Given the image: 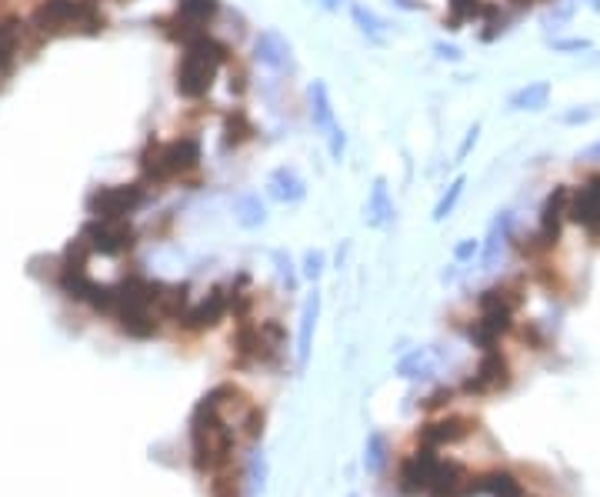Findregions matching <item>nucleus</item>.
Listing matches in <instances>:
<instances>
[{
    "instance_id": "f257e3e1",
    "label": "nucleus",
    "mask_w": 600,
    "mask_h": 497,
    "mask_svg": "<svg viewBox=\"0 0 600 497\" xmlns=\"http://www.w3.org/2000/svg\"><path fill=\"white\" fill-rule=\"evenodd\" d=\"M190 464H194L197 474H220L230 471L234 464V444H237V431L230 427V421L220 414V407L214 404V397L204 394L197 401V407L190 411Z\"/></svg>"
},
{
    "instance_id": "f03ea898",
    "label": "nucleus",
    "mask_w": 600,
    "mask_h": 497,
    "mask_svg": "<svg viewBox=\"0 0 600 497\" xmlns=\"http://www.w3.org/2000/svg\"><path fill=\"white\" fill-rule=\"evenodd\" d=\"M234 61V51H230L227 41H220L214 34H200L197 41H190L184 47L174 71V87L184 101H204L214 87L217 74Z\"/></svg>"
},
{
    "instance_id": "7ed1b4c3",
    "label": "nucleus",
    "mask_w": 600,
    "mask_h": 497,
    "mask_svg": "<svg viewBox=\"0 0 600 497\" xmlns=\"http://www.w3.org/2000/svg\"><path fill=\"white\" fill-rule=\"evenodd\" d=\"M30 27L40 37H97L104 34L107 14L100 0H40L30 14Z\"/></svg>"
},
{
    "instance_id": "20e7f679",
    "label": "nucleus",
    "mask_w": 600,
    "mask_h": 497,
    "mask_svg": "<svg viewBox=\"0 0 600 497\" xmlns=\"http://www.w3.org/2000/svg\"><path fill=\"white\" fill-rule=\"evenodd\" d=\"M204 161V147L197 137H174V141H147L140 151V181L144 184H174L194 174Z\"/></svg>"
},
{
    "instance_id": "39448f33",
    "label": "nucleus",
    "mask_w": 600,
    "mask_h": 497,
    "mask_svg": "<svg viewBox=\"0 0 600 497\" xmlns=\"http://www.w3.org/2000/svg\"><path fill=\"white\" fill-rule=\"evenodd\" d=\"M224 14V4L220 0H177L174 14L160 17L157 31L174 41L180 47H187L190 41H197L200 34H210V24Z\"/></svg>"
},
{
    "instance_id": "423d86ee",
    "label": "nucleus",
    "mask_w": 600,
    "mask_h": 497,
    "mask_svg": "<svg viewBox=\"0 0 600 497\" xmlns=\"http://www.w3.org/2000/svg\"><path fill=\"white\" fill-rule=\"evenodd\" d=\"M570 187L567 184H557L554 191L544 197L540 204V221H537V231L530 237H520L517 241V251L524 257H537V254H547L554 251L560 234H564V221H570Z\"/></svg>"
},
{
    "instance_id": "0eeeda50",
    "label": "nucleus",
    "mask_w": 600,
    "mask_h": 497,
    "mask_svg": "<svg viewBox=\"0 0 600 497\" xmlns=\"http://www.w3.org/2000/svg\"><path fill=\"white\" fill-rule=\"evenodd\" d=\"M144 204H147V184L144 181L104 184L87 197L90 217H100V221H127V217L137 214Z\"/></svg>"
},
{
    "instance_id": "6e6552de",
    "label": "nucleus",
    "mask_w": 600,
    "mask_h": 497,
    "mask_svg": "<svg viewBox=\"0 0 600 497\" xmlns=\"http://www.w3.org/2000/svg\"><path fill=\"white\" fill-rule=\"evenodd\" d=\"M80 237L87 241L90 251L104 254V257L130 254L137 244V231L127 221H100V217H90L84 224V231H80Z\"/></svg>"
},
{
    "instance_id": "1a4fd4ad",
    "label": "nucleus",
    "mask_w": 600,
    "mask_h": 497,
    "mask_svg": "<svg viewBox=\"0 0 600 497\" xmlns=\"http://www.w3.org/2000/svg\"><path fill=\"white\" fill-rule=\"evenodd\" d=\"M230 301H234V287H230V284L210 287L200 301H194L184 314H180L177 324L184 327V331H190V334L210 331V327H217L230 314Z\"/></svg>"
},
{
    "instance_id": "9d476101",
    "label": "nucleus",
    "mask_w": 600,
    "mask_h": 497,
    "mask_svg": "<svg viewBox=\"0 0 600 497\" xmlns=\"http://www.w3.org/2000/svg\"><path fill=\"white\" fill-rule=\"evenodd\" d=\"M510 381H514V371H510V361L500 354V347H490L484 351V357L477 361L474 374L464 381V394L470 397H490V394H500L507 391Z\"/></svg>"
},
{
    "instance_id": "9b49d317",
    "label": "nucleus",
    "mask_w": 600,
    "mask_h": 497,
    "mask_svg": "<svg viewBox=\"0 0 600 497\" xmlns=\"http://www.w3.org/2000/svg\"><path fill=\"white\" fill-rule=\"evenodd\" d=\"M437 467H440V457H437V451H430V447H420V451L407 454L397 467V491L404 497L430 494Z\"/></svg>"
},
{
    "instance_id": "f8f14e48",
    "label": "nucleus",
    "mask_w": 600,
    "mask_h": 497,
    "mask_svg": "<svg viewBox=\"0 0 600 497\" xmlns=\"http://www.w3.org/2000/svg\"><path fill=\"white\" fill-rule=\"evenodd\" d=\"M254 61L277 77H294V71H297L294 44H290L280 31H274V27H267V31H260L254 37Z\"/></svg>"
},
{
    "instance_id": "ddd939ff",
    "label": "nucleus",
    "mask_w": 600,
    "mask_h": 497,
    "mask_svg": "<svg viewBox=\"0 0 600 497\" xmlns=\"http://www.w3.org/2000/svg\"><path fill=\"white\" fill-rule=\"evenodd\" d=\"M477 421L467 414H444V417H434L427 421L424 427L417 431V441L420 447H430V451H440V447H454L460 441H467L474 434Z\"/></svg>"
},
{
    "instance_id": "4468645a",
    "label": "nucleus",
    "mask_w": 600,
    "mask_h": 497,
    "mask_svg": "<svg viewBox=\"0 0 600 497\" xmlns=\"http://www.w3.org/2000/svg\"><path fill=\"white\" fill-rule=\"evenodd\" d=\"M570 221L580 224L584 231L600 241V174L587 177L584 184L570 191Z\"/></svg>"
},
{
    "instance_id": "2eb2a0df",
    "label": "nucleus",
    "mask_w": 600,
    "mask_h": 497,
    "mask_svg": "<svg viewBox=\"0 0 600 497\" xmlns=\"http://www.w3.org/2000/svg\"><path fill=\"white\" fill-rule=\"evenodd\" d=\"M514 221L517 217L510 207H504V211H497L494 217H490L487 237H484V244H480V271H494V267L500 264L507 244L514 241Z\"/></svg>"
},
{
    "instance_id": "dca6fc26",
    "label": "nucleus",
    "mask_w": 600,
    "mask_h": 497,
    "mask_svg": "<svg viewBox=\"0 0 600 497\" xmlns=\"http://www.w3.org/2000/svg\"><path fill=\"white\" fill-rule=\"evenodd\" d=\"M267 197L274 204L294 207L307 197V177L294 164H280L267 174Z\"/></svg>"
},
{
    "instance_id": "f3484780",
    "label": "nucleus",
    "mask_w": 600,
    "mask_h": 497,
    "mask_svg": "<svg viewBox=\"0 0 600 497\" xmlns=\"http://www.w3.org/2000/svg\"><path fill=\"white\" fill-rule=\"evenodd\" d=\"M230 354H234L237 367L267 364L264 341H260V321H254V317L237 321V331H234V337H230Z\"/></svg>"
},
{
    "instance_id": "a211bd4d",
    "label": "nucleus",
    "mask_w": 600,
    "mask_h": 497,
    "mask_svg": "<svg viewBox=\"0 0 600 497\" xmlns=\"http://www.w3.org/2000/svg\"><path fill=\"white\" fill-rule=\"evenodd\" d=\"M474 474L467 471L460 461H440L434 487H430L427 497H474Z\"/></svg>"
},
{
    "instance_id": "6ab92c4d",
    "label": "nucleus",
    "mask_w": 600,
    "mask_h": 497,
    "mask_svg": "<svg viewBox=\"0 0 600 497\" xmlns=\"http://www.w3.org/2000/svg\"><path fill=\"white\" fill-rule=\"evenodd\" d=\"M257 141V124L244 107H234V111L224 114V124H220V151H240L244 144Z\"/></svg>"
},
{
    "instance_id": "aec40b11",
    "label": "nucleus",
    "mask_w": 600,
    "mask_h": 497,
    "mask_svg": "<svg viewBox=\"0 0 600 497\" xmlns=\"http://www.w3.org/2000/svg\"><path fill=\"white\" fill-rule=\"evenodd\" d=\"M394 217H397V211H394V197H390L387 177H374L367 204H364V221H367V227H374V231H384V227L394 224Z\"/></svg>"
},
{
    "instance_id": "412c9836",
    "label": "nucleus",
    "mask_w": 600,
    "mask_h": 497,
    "mask_svg": "<svg viewBox=\"0 0 600 497\" xmlns=\"http://www.w3.org/2000/svg\"><path fill=\"white\" fill-rule=\"evenodd\" d=\"M317 317H320V294H307L304 307H300V324H297V374L307 371L310 364V351H314V331H317Z\"/></svg>"
},
{
    "instance_id": "4be33fe9",
    "label": "nucleus",
    "mask_w": 600,
    "mask_h": 497,
    "mask_svg": "<svg viewBox=\"0 0 600 497\" xmlns=\"http://www.w3.org/2000/svg\"><path fill=\"white\" fill-rule=\"evenodd\" d=\"M307 117L317 134H330L337 127L334 101H330V87L324 81H314L307 87Z\"/></svg>"
},
{
    "instance_id": "5701e85b",
    "label": "nucleus",
    "mask_w": 600,
    "mask_h": 497,
    "mask_svg": "<svg viewBox=\"0 0 600 497\" xmlns=\"http://www.w3.org/2000/svg\"><path fill=\"white\" fill-rule=\"evenodd\" d=\"M524 307V287L520 284H494L477 297V311H494V314H510L514 317Z\"/></svg>"
},
{
    "instance_id": "b1692460",
    "label": "nucleus",
    "mask_w": 600,
    "mask_h": 497,
    "mask_svg": "<svg viewBox=\"0 0 600 497\" xmlns=\"http://www.w3.org/2000/svg\"><path fill=\"white\" fill-rule=\"evenodd\" d=\"M550 94H554L550 81H530L507 97V111L510 114H537L550 104Z\"/></svg>"
},
{
    "instance_id": "393cba45",
    "label": "nucleus",
    "mask_w": 600,
    "mask_h": 497,
    "mask_svg": "<svg viewBox=\"0 0 600 497\" xmlns=\"http://www.w3.org/2000/svg\"><path fill=\"white\" fill-rule=\"evenodd\" d=\"M350 21L360 34L367 37L370 44H387V34H390V24L380 17L374 7L367 4H357V0H350Z\"/></svg>"
},
{
    "instance_id": "a878e982",
    "label": "nucleus",
    "mask_w": 600,
    "mask_h": 497,
    "mask_svg": "<svg viewBox=\"0 0 600 497\" xmlns=\"http://www.w3.org/2000/svg\"><path fill=\"white\" fill-rule=\"evenodd\" d=\"M234 221H237V227H244V231H260V227L267 224L264 197L254 194V191L237 194L234 197Z\"/></svg>"
},
{
    "instance_id": "bb28decb",
    "label": "nucleus",
    "mask_w": 600,
    "mask_h": 497,
    "mask_svg": "<svg viewBox=\"0 0 600 497\" xmlns=\"http://www.w3.org/2000/svg\"><path fill=\"white\" fill-rule=\"evenodd\" d=\"M20 44H24V24L17 17H0V74L17 64Z\"/></svg>"
},
{
    "instance_id": "cd10ccee",
    "label": "nucleus",
    "mask_w": 600,
    "mask_h": 497,
    "mask_svg": "<svg viewBox=\"0 0 600 497\" xmlns=\"http://www.w3.org/2000/svg\"><path fill=\"white\" fill-rule=\"evenodd\" d=\"M397 374L404 377V381H424V377L434 374V361H430V351L427 347H417V351L404 354L397 361Z\"/></svg>"
},
{
    "instance_id": "c85d7f7f",
    "label": "nucleus",
    "mask_w": 600,
    "mask_h": 497,
    "mask_svg": "<svg viewBox=\"0 0 600 497\" xmlns=\"http://www.w3.org/2000/svg\"><path fill=\"white\" fill-rule=\"evenodd\" d=\"M260 341H264V354H267V364L277 361L287 347V327L277 321V317H264L260 321Z\"/></svg>"
},
{
    "instance_id": "c756f323",
    "label": "nucleus",
    "mask_w": 600,
    "mask_h": 497,
    "mask_svg": "<svg viewBox=\"0 0 600 497\" xmlns=\"http://www.w3.org/2000/svg\"><path fill=\"white\" fill-rule=\"evenodd\" d=\"M387 461H390L387 437L380 434V431H370L367 434V444H364V471L367 474H384Z\"/></svg>"
},
{
    "instance_id": "7c9ffc66",
    "label": "nucleus",
    "mask_w": 600,
    "mask_h": 497,
    "mask_svg": "<svg viewBox=\"0 0 600 497\" xmlns=\"http://www.w3.org/2000/svg\"><path fill=\"white\" fill-rule=\"evenodd\" d=\"M464 187H467V177H464V174H457L454 181L447 184V191L440 194V201H437V207H434V221H437V224H444L447 217L457 211L460 197H464Z\"/></svg>"
},
{
    "instance_id": "2f4dec72",
    "label": "nucleus",
    "mask_w": 600,
    "mask_h": 497,
    "mask_svg": "<svg viewBox=\"0 0 600 497\" xmlns=\"http://www.w3.org/2000/svg\"><path fill=\"white\" fill-rule=\"evenodd\" d=\"M270 264H274V274H277L280 287H284L287 294H294L300 287V274H297L294 261H290V254L280 251V247H274V251H270Z\"/></svg>"
},
{
    "instance_id": "473e14b6",
    "label": "nucleus",
    "mask_w": 600,
    "mask_h": 497,
    "mask_svg": "<svg viewBox=\"0 0 600 497\" xmlns=\"http://www.w3.org/2000/svg\"><path fill=\"white\" fill-rule=\"evenodd\" d=\"M447 31H460L467 21H474L484 11V0H447Z\"/></svg>"
},
{
    "instance_id": "72a5a7b5",
    "label": "nucleus",
    "mask_w": 600,
    "mask_h": 497,
    "mask_svg": "<svg viewBox=\"0 0 600 497\" xmlns=\"http://www.w3.org/2000/svg\"><path fill=\"white\" fill-rule=\"evenodd\" d=\"M574 14H577L574 0H554V4L540 14V27H544V31H560V27H564Z\"/></svg>"
},
{
    "instance_id": "f704fd0d",
    "label": "nucleus",
    "mask_w": 600,
    "mask_h": 497,
    "mask_svg": "<svg viewBox=\"0 0 600 497\" xmlns=\"http://www.w3.org/2000/svg\"><path fill=\"white\" fill-rule=\"evenodd\" d=\"M550 51L554 54H587L594 51V44L587 41V37H550Z\"/></svg>"
},
{
    "instance_id": "c9c22d12",
    "label": "nucleus",
    "mask_w": 600,
    "mask_h": 497,
    "mask_svg": "<svg viewBox=\"0 0 600 497\" xmlns=\"http://www.w3.org/2000/svg\"><path fill=\"white\" fill-rule=\"evenodd\" d=\"M324 271H327V254L324 251H307L304 254V267H300V274L307 277V281H320L324 277Z\"/></svg>"
},
{
    "instance_id": "e433bc0d",
    "label": "nucleus",
    "mask_w": 600,
    "mask_h": 497,
    "mask_svg": "<svg viewBox=\"0 0 600 497\" xmlns=\"http://www.w3.org/2000/svg\"><path fill=\"white\" fill-rule=\"evenodd\" d=\"M594 117H597L594 104H574L570 111L560 114V124H564V127H580V124H590Z\"/></svg>"
},
{
    "instance_id": "4c0bfd02",
    "label": "nucleus",
    "mask_w": 600,
    "mask_h": 497,
    "mask_svg": "<svg viewBox=\"0 0 600 497\" xmlns=\"http://www.w3.org/2000/svg\"><path fill=\"white\" fill-rule=\"evenodd\" d=\"M327 137V154H330V161L334 164H340L344 161V154H347V134H344V127H334L330 134H324Z\"/></svg>"
},
{
    "instance_id": "58836bf2",
    "label": "nucleus",
    "mask_w": 600,
    "mask_h": 497,
    "mask_svg": "<svg viewBox=\"0 0 600 497\" xmlns=\"http://www.w3.org/2000/svg\"><path fill=\"white\" fill-rule=\"evenodd\" d=\"M474 257H480V241H477V237H464V241L454 244V261L457 264H470Z\"/></svg>"
},
{
    "instance_id": "ea45409f",
    "label": "nucleus",
    "mask_w": 600,
    "mask_h": 497,
    "mask_svg": "<svg viewBox=\"0 0 600 497\" xmlns=\"http://www.w3.org/2000/svg\"><path fill=\"white\" fill-rule=\"evenodd\" d=\"M477 141H480V124H470L467 134H464V141H460L457 154H454V164H464L467 157H470V151L477 147Z\"/></svg>"
},
{
    "instance_id": "a19ab883",
    "label": "nucleus",
    "mask_w": 600,
    "mask_h": 497,
    "mask_svg": "<svg viewBox=\"0 0 600 497\" xmlns=\"http://www.w3.org/2000/svg\"><path fill=\"white\" fill-rule=\"evenodd\" d=\"M434 57H437V61H444V64H460V61H464V51H460L457 44L437 41L434 44Z\"/></svg>"
},
{
    "instance_id": "79ce46f5",
    "label": "nucleus",
    "mask_w": 600,
    "mask_h": 497,
    "mask_svg": "<svg viewBox=\"0 0 600 497\" xmlns=\"http://www.w3.org/2000/svg\"><path fill=\"white\" fill-rule=\"evenodd\" d=\"M520 337H524V344H534V351H544V347H547V337H544V331H540L537 324L520 327Z\"/></svg>"
},
{
    "instance_id": "37998d69",
    "label": "nucleus",
    "mask_w": 600,
    "mask_h": 497,
    "mask_svg": "<svg viewBox=\"0 0 600 497\" xmlns=\"http://www.w3.org/2000/svg\"><path fill=\"white\" fill-rule=\"evenodd\" d=\"M227 67H230V94L240 97V94L247 91V71L240 64H234V61H230Z\"/></svg>"
},
{
    "instance_id": "c03bdc74",
    "label": "nucleus",
    "mask_w": 600,
    "mask_h": 497,
    "mask_svg": "<svg viewBox=\"0 0 600 497\" xmlns=\"http://www.w3.org/2000/svg\"><path fill=\"white\" fill-rule=\"evenodd\" d=\"M447 401H450V391H447V387H440V391L427 394L424 401H420V407H424V411H437V407H444Z\"/></svg>"
},
{
    "instance_id": "a18cd8bd",
    "label": "nucleus",
    "mask_w": 600,
    "mask_h": 497,
    "mask_svg": "<svg viewBox=\"0 0 600 497\" xmlns=\"http://www.w3.org/2000/svg\"><path fill=\"white\" fill-rule=\"evenodd\" d=\"M577 161H584V164H600V141H594L590 147H584V151L577 154Z\"/></svg>"
},
{
    "instance_id": "49530a36",
    "label": "nucleus",
    "mask_w": 600,
    "mask_h": 497,
    "mask_svg": "<svg viewBox=\"0 0 600 497\" xmlns=\"http://www.w3.org/2000/svg\"><path fill=\"white\" fill-rule=\"evenodd\" d=\"M314 7H320V11H327V14H337L340 7H350V0H310Z\"/></svg>"
},
{
    "instance_id": "de8ad7c7",
    "label": "nucleus",
    "mask_w": 600,
    "mask_h": 497,
    "mask_svg": "<svg viewBox=\"0 0 600 497\" xmlns=\"http://www.w3.org/2000/svg\"><path fill=\"white\" fill-rule=\"evenodd\" d=\"M587 7H590V11H597V14H600V0H587Z\"/></svg>"
},
{
    "instance_id": "09e8293b",
    "label": "nucleus",
    "mask_w": 600,
    "mask_h": 497,
    "mask_svg": "<svg viewBox=\"0 0 600 497\" xmlns=\"http://www.w3.org/2000/svg\"><path fill=\"white\" fill-rule=\"evenodd\" d=\"M117 4H127V0H117Z\"/></svg>"
},
{
    "instance_id": "8fccbe9b",
    "label": "nucleus",
    "mask_w": 600,
    "mask_h": 497,
    "mask_svg": "<svg viewBox=\"0 0 600 497\" xmlns=\"http://www.w3.org/2000/svg\"><path fill=\"white\" fill-rule=\"evenodd\" d=\"M350 497H357V494H350Z\"/></svg>"
}]
</instances>
